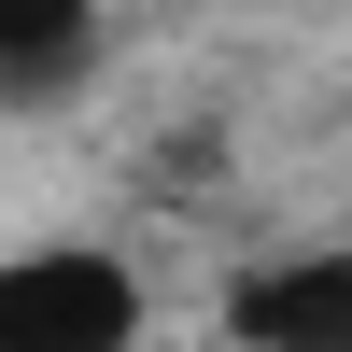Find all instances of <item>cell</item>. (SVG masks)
Instances as JSON below:
<instances>
[{"instance_id":"3957f363","label":"cell","mask_w":352,"mask_h":352,"mask_svg":"<svg viewBox=\"0 0 352 352\" xmlns=\"http://www.w3.org/2000/svg\"><path fill=\"white\" fill-rule=\"evenodd\" d=\"M85 56H99L85 0H0V99H56V85H85Z\"/></svg>"},{"instance_id":"6da1fadb","label":"cell","mask_w":352,"mask_h":352,"mask_svg":"<svg viewBox=\"0 0 352 352\" xmlns=\"http://www.w3.org/2000/svg\"><path fill=\"white\" fill-rule=\"evenodd\" d=\"M141 338V268L127 254H0V352H127Z\"/></svg>"},{"instance_id":"7a4b0ae2","label":"cell","mask_w":352,"mask_h":352,"mask_svg":"<svg viewBox=\"0 0 352 352\" xmlns=\"http://www.w3.org/2000/svg\"><path fill=\"white\" fill-rule=\"evenodd\" d=\"M226 324L254 352H352V254H282L226 282Z\"/></svg>"}]
</instances>
